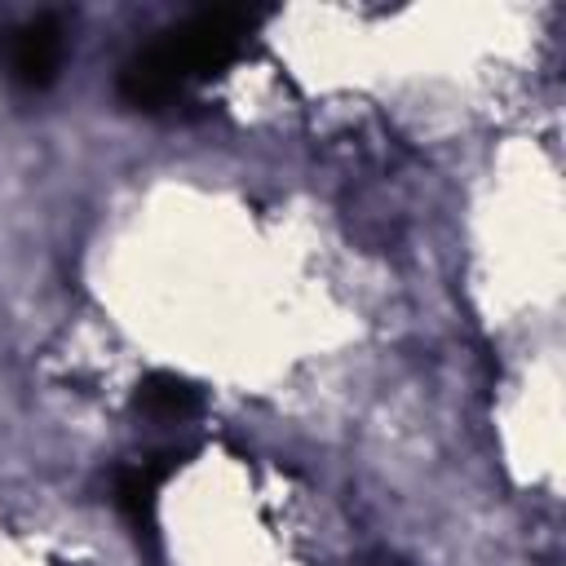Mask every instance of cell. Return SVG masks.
I'll use <instances>...</instances> for the list:
<instances>
[{
    "instance_id": "obj_1",
    "label": "cell",
    "mask_w": 566,
    "mask_h": 566,
    "mask_svg": "<svg viewBox=\"0 0 566 566\" xmlns=\"http://www.w3.org/2000/svg\"><path fill=\"white\" fill-rule=\"evenodd\" d=\"M261 13L252 9H199L181 18L177 27L159 31V40L142 44L124 66H119V97L137 111H164L172 106L190 84L212 80L226 71L252 40Z\"/></svg>"
},
{
    "instance_id": "obj_2",
    "label": "cell",
    "mask_w": 566,
    "mask_h": 566,
    "mask_svg": "<svg viewBox=\"0 0 566 566\" xmlns=\"http://www.w3.org/2000/svg\"><path fill=\"white\" fill-rule=\"evenodd\" d=\"M62 57H66V31L53 13H35L0 31V66L18 88L31 93L49 88L62 71Z\"/></svg>"
},
{
    "instance_id": "obj_3",
    "label": "cell",
    "mask_w": 566,
    "mask_h": 566,
    "mask_svg": "<svg viewBox=\"0 0 566 566\" xmlns=\"http://www.w3.org/2000/svg\"><path fill=\"white\" fill-rule=\"evenodd\" d=\"M133 407L146 416V420H159V424H177V420H190L199 411V389L186 380V376H172V371H155L137 385L133 394Z\"/></svg>"
}]
</instances>
